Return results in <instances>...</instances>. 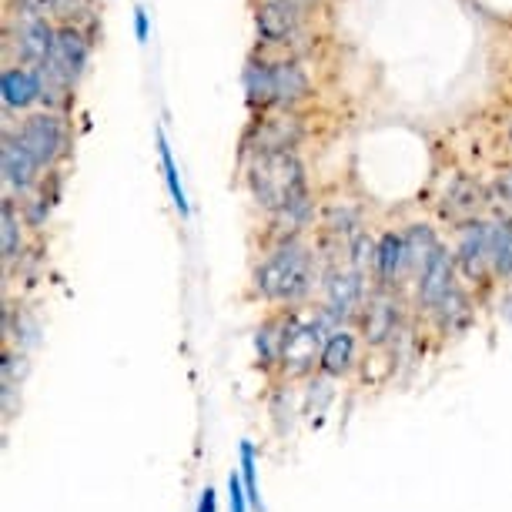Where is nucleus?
<instances>
[{
  "instance_id": "obj_1",
  "label": "nucleus",
  "mask_w": 512,
  "mask_h": 512,
  "mask_svg": "<svg viewBox=\"0 0 512 512\" xmlns=\"http://www.w3.org/2000/svg\"><path fill=\"white\" fill-rule=\"evenodd\" d=\"M315 288V251L302 238L268 245L251 272V292L275 308H298Z\"/></svg>"
},
{
  "instance_id": "obj_2",
  "label": "nucleus",
  "mask_w": 512,
  "mask_h": 512,
  "mask_svg": "<svg viewBox=\"0 0 512 512\" xmlns=\"http://www.w3.org/2000/svg\"><path fill=\"white\" fill-rule=\"evenodd\" d=\"M245 185L255 198V205L275 215L295 201H302L308 195V181H305V164L298 161L295 151H258L248 154V168H245Z\"/></svg>"
},
{
  "instance_id": "obj_3",
  "label": "nucleus",
  "mask_w": 512,
  "mask_h": 512,
  "mask_svg": "<svg viewBox=\"0 0 512 512\" xmlns=\"http://www.w3.org/2000/svg\"><path fill=\"white\" fill-rule=\"evenodd\" d=\"M245 94L255 111H295L312 98V77L298 61L251 57L245 67Z\"/></svg>"
},
{
  "instance_id": "obj_4",
  "label": "nucleus",
  "mask_w": 512,
  "mask_h": 512,
  "mask_svg": "<svg viewBox=\"0 0 512 512\" xmlns=\"http://www.w3.org/2000/svg\"><path fill=\"white\" fill-rule=\"evenodd\" d=\"M335 325L338 322L325 308L315 315H302L298 308H288V332H285L282 369H278V375L288 382L308 379V375L318 369V362H322L325 338Z\"/></svg>"
},
{
  "instance_id": "obj_5",
  "label": "nucleus",
  "mask_w": 512,
  "mask_h": 512,
  "mask_svg": "<svg viewBox=\"0 0 512 512\" xmlns=\"http://www.w3.org/2000/svg\"><path fill=\"white\" fill-rule=\"evenodd\" d=\"M91 61V41L77 24H61L54 34V47L41 64L44 84H47V104H57L61 98L74 91V84L81 81L84 67Z\"/></svg>"
},
{
  "instance_id": "obj_6",
  "label": "nucleus",
  "mask_w": 512,
  "mask_h": 512,
  "mask_svg": "<svg viewBox=\"0 0 512 512\" xmlns=\"http://www.w3.org/2000/svg\"><path fill=\"white\" fill-rule=\"evenodd\" d=\"M54 34L57 27L51 24V17L21 4V11L11 17V27H7V51H14L17 64L41 67L54 47Z\"/></svg>"
},
{
  "instance_id": "obj_7",
  "label": "nucleus",
  "mask_w": 512,
  "mask_h": 512,
  "mask_svg": "<svg viewBox=\"0 0 512 512\" xmlns=\"http://www.w3.org/2000/svg\"><path fill=\"white\" fill-rule=\"evenodd\" d=\"M14 134L24 141V148L34 154L44 171H54L57 164L67 158V141H71V134H67V121L57 111L31 114V118L21 121V128Z\"/></svg>"
},
{
  "instance_id": "obj_8",
  "label": "nucleus",
  "mask_w": 512,
  "mask_h": 512,
  "mask_svg": "<svg viewBox=\"0 0 512 512\" xmlns=\"http://www.w3.org/2000/svg\"><path fill=\"white\" fill-rule=\"evenodd\" d=\"M305 138V124L295 111H262L245 134V154L295 151Z\"/></svg>"
},
{
  "instance_id": "obj_9",
  "label": "nucleus",
  "mask_w": 512,
  "mask_h": 512,
  "mask_svg": "<svg viewBox=\"0 0 512 512\" xmlns=\"http://www.w3.org/2000/svg\"><path fill=\"white\" fill-rule=\"evenodd\" d=\"M305 4L298 0H262L255 7V31L265 47H285L292 44L305 21Z\"/></svg>"
},
{
  "instance_id": "obj_10",
  "label": "nucleus",
  "mask_w": 512,
  "mask_h": 512,
  "mask_svg": "<svg viewBox=\"0 0 512 512\" xmlns=\"http://www.w3.org/2000/svg\"><path fill=\"white\" fill-rule=\"evenodd\" d=\"M365 278L355 265L345 268H332L325 278V312L335 318L338 325L349 322V318H359L369 295H365Z\"/></svg>"
},
{
  "instance_id": "obj_11",
  "label": "nucleus",
  "mask_w": 512,
  "mask_h": 512,
  "mask_svg": "<svg viewBox=\"0 0 512 512\" xmlns=\"http://www.w3.org/2000/svg\"><path fill=\"white\" fill-rule=\"evenodd\" d=\"M456 265L466 282L486 285L492 282V258H489V218H476L469 225H459L456 241Z\"/></svg>"
},
{
  "instance_id": "obj_12",
  "label": "nucleus",
  "mask_w": 512,
  "mask_h": 512,
  "mask_svg": "<svg viewBox=\"0 0 512 512\" xmlns=\"http://www.w3.org/2000/svg\"><path fill=\"white\" fill-rule=\"evenodd\" d=\"M456 275H459L456 251H449L442 245L436 255L429 258V265L422 268V275L415 278V308H419V312H432V308L456 288Z\"/></svg>"
},
{
  "instance_id": "obj_13",
  "label": "nucleus",
  "mask_w": 512,
  "mask_h": 512,
  "mask_svg": "<svg viewBox=\"0 0 512 512\" xmlns=\"http://www.w3.org/2000/svg\"><path fill=\"white\" fill-rule=\"evenodd\" d=\"M0 171H4L7 191H14L17 198L31 195L41 185V164L31 151L24 148V141L14 131H4V148H0Z\"/></svg>"
},
{
  "instance_id": "obj_14",
  "label": "nucleus",
  "mask_w": 512,
  "mask_h": 512,
  "mask_svg": "<svg viewBox=\"0 0 512 512\" xmlns=\"http://www.w3.org/2000/svg\"><path fill=\"white\" fill-rule=\"evenodd\" d=\"M0 98H4L7 111H31L34 104L47 98V84L41 67L34 64H7L0 74Z\"/></svg>"
},
{
  "instance_id": "obj_15",
  "label": "nucleus",
  "mask_w": 512,
  "mask_h": 512,
  "mask_svg": "<svg viewBox=\"0 0 512 512\" xmlns=\"http://www.w3.org/2000/svg\"><path fill=\"white\" fill-rule=\"evenodd\" d=\"M362 338L369 342V349H385L399 332V298L389 288H379L375 295H369L362 315Z\"/></svg>"
},
{
  "instance_id": "obj_16",
  "label": "nucleus",
  "mask_w": 512,
  "mask_h": 512,
  "mask_svg": "<svg viewBox=\"0 0 512 512\" xmlns=\"http://www.w3.org/2000/svg\"><path fill=\"white\" fill-rule=\"evenodd\" d=\"M489 208V188H482L479 181L472 178H456L452 188L442 198V218L452 221V225H469V221L482 218V211Z\"/></svg>"
},
{
  "instance_id": "obj_17",
  "label": "nucleus",
  "mask_w": 512,
  "mask_h": 512,
  "mask_svg": "<svg viewBox=\"0 0 512 512\" xmlns=\"http://www.w3.org/2000/svg\"><path fill=\"white\" fill-rule=\"evenodd\" d=\"M375 282L379 288L395 292L399 285H409V255H405L402 231H385L375 245Z\"/></svg>"
},
{
  "instance_id": "obj_18",
  "label": "nucleus",
  "mask_w": 512,
  "mask_h": 512,
  "mask_svg": "<svg viewBox=\"0 0 512 512\" xmlns=\"http://www.w3.org/2000/svg\"><path fill=\"white\" fill-rule=\"evenodd\" d=\"M359 365V338L349 325H335L325 338L322 362H318V375L322 379H345Z\"/></svg>"
},
{
  "instance_id": "obj_19",
  "label": "nucleus",
  "mask_w": 512,
  "mask_h": 512,
  "mask_svg": "<svg viewBox=\"0 0 512 512\" xmlns=\"http://www.w3.org/2000/svg\"><path fill=\"white\" fill-rule=\"evenodd\" d=\"M285 332H288V308H278L275 315H268L262 328L255 335V355L258 365L265 372L282 369V349H285Z\"/></svg>"
},
{
  "instance_id": "obj_20",
  "label": "nucleus",
  "mask_w": 512,
  "mask_h": 512,
  "mask_svg": "<svg viewBox=\"0 0 512 512\" xmlns=\"http://www.w3.org/2000/svg\"><path fill=\"white\" fill-rule=\"evenodd\" d=\"M402 235H405V255H409V285H415V278L422 275L429 258L442 248V241L429 225H409Z\"/></svg>"
},
{
  "instance_id": "obj_21",
  "label": "nucleus",
  "mask_w": 512,
  "mask_h": 512,
  "mask_svg": "<svg viewBox=\"0 0 512 512\" xmlns=\"http://www.w3.org/2000/svg\"><path fill=\"white\" fill-rule=\"evenodd\" d=\"M489 258L492 275L502 282H512V221L509 218H489Z\"/></svg>"
},
{
  "instance_id": "obj_22",
  "label": "nucleus",
  "mask_w": 512,
  "mask_h": 512,
  "mask_svg": "<svg viewBox=\"0 0 512 512\" xmlns=\"http://www.w3.org/2000/svg\"><path fill=\"white\" fill-rule=\"evenodd\" d=\"M429 315H436V322H439L442 332H449V335L462 332V328L472 322V302H469V295L456 285L436 308H432Z\"/></svg>"
},
{
  "instance_id": "obj_23",
  "label": "nucleus",
  "mask_w": 512,
  "mask_h": 512,
  "mask_svg": "<svg viewBox=\"0 0 512 512\" xmlns=\"http://www.w3.org/2000/svg\"><path fill=\"white\" fill-rule=\"evenodd\" d=\"M0 225H4V228H0V251H4V262L11 265L14 258L24 251V225H27L24 211H17L11 198L4 201V211H0Z\"/></svg>"
},
{
  "instance_id": "obj_24",
  "label": "nucleus",
  "mask_w": 512,
  "mask_h": 512,
  "mask_svg": "<svg viewBox=\"0 0 512 512\" xmlns=\"http://www.w3.org/2000/svg\"><path fill=\"white\" fill-rule=\"evenodd\" d=\"M158 158H161V171H164V185L171 191V201H175L178 215L188 218V195H185V185H181V171L175 164V154H171V144H168V134L158 128Z\"/></svg>"
},
{
  "instance_id": "obj_25",
  "label": "nucleus",
  "mask_w": 512,
  "mask_h": 512,
  "mask_svg": "<svg viewBox=\"0 0 512 512\" xmlns=\"http://www.w3.org/2000/svg\"><path fill=\"white\" fill-rule=\"evenodd\" d=\"M24 7H34L47 17H57L61 24H74L81 14H88L91 0H21Z\"/></svg>"
},
{
  "instance_id": "obj_26",
  "label": "nucleus",
  "mask_w": 512,
  "mask_h": 512,
  "mask_svg": "<svg viewBox=\"0 0 512 512\" xmlns=\"http://www.w3.org/2000/svg\"><path fill=\"white\" fill-rule=\"evenodd\" d=\"M489 211L496 218L512 221V168H502L489 188Z\"/></svg>"
},
{
  "instance_id": "obj_27",
  "label": "nucleus",
  "mask_w": 512,
  "mask_h": 512,
  "mask_svg": "<svg viewBox=\"0 0 512 512\" xmlns=\"http://www.w3.org/2000/svg\"><path fill=\"white\" fill-rule=\"evenodd\" d=\"M27 372H31V365H27V355L21 349H11V345H7L4 362H0V375H4V392H17V389H21V382L27 379Z\"/></svg>"
},
{
  "instance_id": "obj_28",
  "label": "nucleus",
  "mask_w": 512,
  "mask_h": 512,
  "mask_svg": "<svg viewBox=\"0 0 512 512\" xmlns=\"http://www.w3.org/2000/svg\"><path fill=\"white\" fill-rule=\"evenodd\" d=\"M241 482H245L251 509L262 512V496H258V472H255V446H251V442H241Z\"/></svg>"
},
{
  "instance_id": "obj_29",
  "label": "nucleus",
  "mask_w": 512,
  "mask_h": 512,
  "mask_svg": "<svg viewBox=\"0 0 512 512\" xmlns=\"http://www.w3.org/2000/svg\"><path fill=\"white\" fill-rule=\"evenodd\" d=\"M228 492H231V512H248V492H245V482H241L238 472L228 476Z\"/></svg>"
},
{
  "instance_id": "obj_30",
  "label": "nucleus",
  "mask_w": 512,
  "mask_h": 512,
  "mask_svg": "<svg viewBox=\"0 0 512 512\" xmlns=\"http://www.w3.org/2000/svg\"><path fill=\"white\" fill-rule=\"evenodd\" d=\"M148 34H151L148 11H144V7H134V37H138V44H148Z\"/></svg>"
},
{
  "instance_id": "obj_31",
  "label": "nucleus",
  "mask_w": 512,
  "mask_h": 512,
  "mask_svg": "<svg viewBox=\"0 0 512 512\" xmlns=\"http://www.w3.org/2000/svg\"><path fill=\"white\" fill-rule=\"evenodd\" d=\"M198 512H218V496H215V489H205L201 492V502H198Z\"/></svg>"
},
{
  "instance_id": "obj_32",
  "label": "nucleus",
  "mask_w": 512,
  "mask_h": 512,
  "mask_svg": "<svg viewBox=\"0 0 512 512\" xmlns=\"http://www.w3.org/2000/svg\"><path fill=\"white\" fill-rule=\"evenodd\" d=\"M509 144H512V121H509Z\"/></svg>"
}]
</instances>
